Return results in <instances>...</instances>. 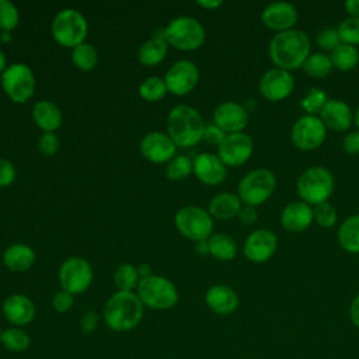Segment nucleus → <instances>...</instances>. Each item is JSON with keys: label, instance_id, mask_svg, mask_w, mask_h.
Masks as SVG:
<instances>
[{"label": "nucleus", "instance_id": "f257e3e1", "mask_svg": "<svg viewBox=\"0 0 359 359\" xmlns=\"http://www.w3.org/2000/svg\"><path fill=\"white\" fill-rule=\"evenodd\" d=\"M269 57L275 67L292 72L303 67L311 53L310 36L302 29H289L272 36L268 46Z\"/></svg>", "mask_w": 359, "mask_h": 359}, {"label": "nucleus", "instance_id": "f03ea898", "mask_svg": "<svg viewBox=\"0 0 359 359\" xmlns=\"http://www.w3.org/2000/svg\"><path fill=\"white\" fill-rule=\"evenodd\" d=\"M144 306L136 292H115L105 303L102 317L107 327L115 332H126L139 325Z\"/></svg>", "mask_w": 359, "mask_h": 359}, {"label": "nucleus", "instance_id": "7ed1b4c3", "mask_svg": "<svg viewBox=\"0 0 359 359\" xmlns=\"http://www.w3.org/2000/svg\"><path fill=\"white\" fill-rule=\"evenodd\" d=\"M205 121L201 112L191 105H177L167 116V133L175 146L188 149L203 139Z\"/></svg>", "mask_w": 359, "mask_h": 359}, {"label": "nucleus", "instance_id": "20e7f679", "mask_svg": "<svg viewBox=\"0 0 359 359\" xmlns=\"http://www.w3.org/2000/svg\"><path fill=\"white\" fill-rule=\"evenodd\" d=\"M335 187L334 177L330 170L323 165H313L304 170L296 182V191L300 201L310 206L327 202Z\"/></svg>", "mask_w": 359, "mask_h": 359}, {"label": "nucleus", "instance_id": "39448f33", "mask_svg": "<svg viewBox=\"0 0 359 359\" xmlns=\"http://www.w3.org/2000/svg\"><path fill=\"white\" fill-rule=\"evenodd\" d=\"M88 22L76 8L60 10L50 24V34L55 42L63 48H76L86 42Z\"/></svg>", "mask_w": 359, "mask_h": 359}, {"label": "nucleus", "instance_id": "423d86ee", "mask_svg": "<svg viewBox=\"0 0 359 359\" xmlns=\"http://www.w3.org/2000/svg\"><path fill=\"white\" fill-rule=\"evenodd\" d=\"M163 36L168 46L180 50H195L205 43L206 32L196 18L181 15L171 20L163 28Z\"/></svg>", "mask_w": 359, "mask_h": 359}, {"label": "nucleus", "instance_id": "0eeeda50", "mask_svg": "<svg viewBox=\"0 0 359 359\" xmlns=\"http://www.w3.org/2000/svg\"><path fill=\"white\" fill-rule=\"evenodd\" d=\"M136 294L144 307L153 310H168L178 302L175 285L170 279L154 273L140 279Z\"/></svg>", "mask_w": 359, "mask_h": 359}, {"label": "nucleus", "instance_id": "6e6552de", "mask_svg": "<svg viewBox=\"0 0 359 359\" xmlns=\"http://www.w3.org/2000/svg\"><path fill=\"white\" fill-rule=\"evenodd\" d=\"M276 188V178L268 168H255L247 172L238 182L237 195L243 205L259 206L265 203Z\"/></svg>", "mask_w": 359, "mask_h": 359}, {"label": "nucleus", "instance_id": "1a4fd4ad", "mask_svg": "<svg viewBox=\"0 0 359 359\" xmlns=\"http://www.w3.org/2000/svg\"><path fill=\"white\" fill-rule=\"evenodd\" d=\"M4 94L15 104H25L35 93V74L25 63H13L0 76Z\"/></svg>", "mask_w": 359, "mask_h": 359}, {"label": "nucleus", "instance_id": "9d476101", "mask_svg": "<svg viewBox=\"0 0 359 359\" xmlns=\"http://www.w3.org/2000/svg\"><path fill=\"white\" fill-rule=\"evenodd\" d=\"M174 224L181 236L192 241L208 240L213 231V217L199 206L188 205L174 216Z\"/></svg>", "mask_w": 359, "mask_h": 359}, {"label": "nucleus", "instance_id": "9b49d317", "mask_svg": "<svg viewBox=\"0 0 359 359\" xmlns=\"http://www.w3.org/2000/svg\"><path fill=\"white\" fill-rule=\"evenodd\" d=\"M57 278L62 290H66L74 296L84 293L90 287L94 272L86 258L70 257L62 262Z\"/></svg>", "mask_w": 359, "mask_h": 359}, {"label": "nucleus", "instance_id": "f8f14e48", "mask_svg": "<svg viewBox=\"0 0 359 359\" xmlns=\"http://www.w3.org/2000/svg\"><path fill=\"white\" fill-rule=\"evenodd\" d=\"M327 137V128L317 115H303L292 126L290 139L296 149L311 151L318 149Z\"/></svg>", "mask_w": 359, "mask_h": 359}, {"label": "nucleus", "instance_id": "ddd939ff", "mask_svg": "<svg viewBox=\"0 0 359 359\" xmlns=\"http://www.w3.org/2000/svg\"><path fill=\"white\" fill-rule=\"evenodd\" d=\"M198 81L199 69L192 60L188 59H181L172 63L164 76L167 91L177 97L189 94L196 87Z\"/></svg>", "mask_w": 359, "mask_h": 359}, {"label": "nucleus", "instance_id": "4468645a", "mask_svg": "<svg viewBox=\"0 0 359 359\" xmlns=\"http://www.w3.org/2000/svg\"><path fill=\"white\" fill-rule=\"evenodd\" d=\"M254 151V143L245 132L226 135L217 147V156L226 167H238L247 163Z\"/></svg>", "mask_w": 359, "mask_h": 359}, {"label": "nucleus", "instance_id": "2eb2a0df", "mask_svg": "<svg viewBox=\"0 0 359 359\" xmlns=\"http://www.w3.org/2000/svg\"><path fill=\"white\" fill-rule=\"evenodd\" d=\"M258 88L265 100L279 102L286 100L292 94L294 88V79L290 72L279 67H272L261 76Z\"/></svg>", "mask_w": 359, "mask_h": 359}, {"label": "nucleus", "instance_id": "dca6fc26", "mask_svg": "<svg viewBox=\"0 0 359 359\" xmlns=\"http://www.w3.org/2000/svg\"><path fill=\"white\" fill-rule=\"evenodd\" d=\"M278 248V237L266 229H257L251 231L243 245L245 258L254 264H264L269 261Z\"/></svg>", "mask_w": 359, "mask_h": 359}, {"label": "nucleus", "instance_id": "f3484780", "mask_svg": "<svg viewBox=\"0 0 359 359\" xmlns=\"http://www.w3.org/2000/svg\"><path fill=\"white\" fill-rule=\"evenodd\" d=\"M139 149L147 161L153 164H163L168 163L175 156L177 146L168 133L153 130L142 137Z\"/></svg>", "mask_w": 359, "mask_h": 359}, {"label": "nucleus", "instance_id": "a211bd4d", "mask_svg": "<svg viewBox=\"0 0 359 359\" xmlns=\"http://www.w3.org/2000/svg\"><path fill=\"white\" fill-rule=\"evenodd\" d=\"M213 123L226 135L243 132L248 125V109L234 101H224L213 111Z\"/></svg>", "mask_w": 359, "mask_h": 359}, {"label": "nucleus", "instance_id": "6ab92c4d", "mask_svg": "<svg viewBox=\"0 0 359 359\" xmlns=\"http://www.w3.org/2000/svg\"><path fill=\"white\" fill-rule=\"evenodd\" d=\"M297 18L299 15L296 7L287 1L269 3L261 13L264 25L272 31H276V34L293 29Z\"/></svg>", "mask_w": 359, "mask_h": 359}, {"label": "nucleus", "instance_id": "aec40b11", "mask_svg": "<svg viewBox=\"0 0 359 359\" xmlns=\"http://www.w3.org/2000/svg\"><path fill=\"white\" fill-rule=\"evenodd\" d=\"M194 175L205 185L215 187L227 177V167L213 153H201L194 158Z\"/></svg>", "mask_w": 359, "mask_h": 359}, {"label": "nucleus", "instance_id": "412c9836", "mask_svg": "<svg viewBox=\"0 0 359 359\" xmlns=\"http://www.w3.org/2000/svg\"><path fill=\"white\" fill-rule=\"evenodd\" d=\"M1 311L6 320L13 327H22L29 324L35 317V304L25 294H11L4 299Z\"/></svg>", "mask_w": 359, "mask_h": 359}, {"label": "nucleus", "instance_id": "4be33fe9", "mask_svg": "<svg viewBox=\"0 0 359 359\" xmlns=\"http://www.w3.org/2000/svg\"><path fill=\"white\" fill-rule=\"evenodd\" d=\"M313 220V206L303 201L289 202L280 213V224L290 233L304 231L311 226Z\"/></svg>", "mask_w": 359, "mask_h": 359}, {"label": "nucleus", "instance_id": "5701e85b", "mask_svg": "<svg viewBox=\"0 0 359 359\" xmlns=\"http://www.w3.org/2000/svg\"><path fill=\"white\" fill-rule=\"evenodd\" d=\"M206 306L219 316L233 314L240 304L238 294L226 285H213L205 293Z\"/></svg>", "mask_w": 359, "mask_h": 359}, {"label": "nucleus", "instance_id": "b1692460", "mask_svg": "<svg viewBox=\"0 0 359 359\" xmlns=\"http://www.w3.org/2000/svg\"><path fill=\"white\" fill-rule=\"evenodd\" d=\"M318 118L325 128L337 132H345L353 122V115L346 102L342 100H328Z\"/></svg>", "mask_w": 359, "mask_h": 359}, {"label": "nucleus", "instance_id": "393cba45", "mask_svg": "<svg viewBox=\"0 0 359 359\" xmlns=\"http://www.w3.org/2000/svg\"><path fill=\"white\" fill-rule=\"evenodd\" d=\"M32 119L35 125L43 130V133L46 132L55 133L62 126V122H63L62 111L59 109V107L48 100H41L34 104Z\"/></svg>", "mask_w": 359, "mask_h": 359}, {"label": "nucleus", "instance_id": "a878e982", "mask_svg": "<svg viewBox=\"0 0 359 359\" xmlns=\"http://www.w3.org/2000/svg\"><path fill=\"white\" fill-rule=\"evenodd\" d=\"M35 262V251L24 243H15L3 252V264L11 272H27Z\"/></svg>", "mask_w": 359, "mask_h": 359}, {"label": "nucleus", "instance_id": "bb28decb", "mask_svg": "<svg viewBox=\"0 0 359 359\" xmlns=\"http://www.w3.org/2000/svg\"><path fill=\"white\" fill-rule=\"evenodd\" d=\"M243 203L238 195L233 192H220L215 195L208 206V212L212 217L219 220H229L238 215Z\"/></svg>", "mask_w": 359, "mask_h": 359}, {"label": "nucleus", "instance_id": "cd10ccee", "mask_svg": "<svg viewBox=\"0 0 359 359\" xmlns=\"http://www.w3.org/2000/svg\"><path fill=\"white\" fill-rule=\"evenodd\" d=\"M167 50L168 43L163 36V29H160V34H154L150 39L143 42V45L139 48L137 59L144 66H156L163 62Z\"/></svg>", "mask_w": 359, "mask_h": 359}, {"label": "nucleus", "instance_id": "c85d7f7f", "mask_svg": "<svg viewBox=\"0 0 359 359\" xmlns=\"http://www.w3.org/2000/svg\"><path fill=\"white\" fill-rule=\"evenodd\" d=\"M337 237L342 250L351 254H359V215L346 217L339 224Z\"/></svg>", "mask_w": 359, "mask_h": 359}, {"label": "nucleus", "instance_id": "c756f323", "mask_svg": "<svg viewBox=\"0 0 359 359\" xmlns=\"http://www.w3.org/2000/svg\"><path fill=\"white\" fill-rule=\"evenodd\" d=\"M209 254L219 261H231L237 255V244L236 241L224 233L212 234L208 238Z\"/></svg>", "mask_w": 359, "mask_h": 359}, {"label": "nucleus", "instance_id": "7c9ffc66", "mask_svg": "<svg viewBox=\"0 0 359 359\" xmlns=\"http://www.w3.org/2000/svg\"><path fill=\"white\" fill-rule=\"evenodd\" d=\"M331 62L334 67L341 72L353 70L359 63V50L356 46L348 43H339L331 53Z\"/></svg>", "mask_w": 359, "mask_h": 359}, {"label": "nucleus", "instance_id": "2f4dec72", "mask_svg": "<svg viewBox=\"0 0 359 359\" xmlns=\"http://www.w3.org/2000/svg\"><path fill=\"white\" fill-rule=\"evenodd\" d=\"M332 69L334 65L331 62V57L324 52L310 53V56L306 59L303 65L304 73L313 79H324L331 73Z\"/></svg>", "mask_w": 359, "mask_h": 359}, {"label": "nucleus", "instance_id": "473e14b6", "mask_svg": "<svg viewBox=\"0 0 359 359\" xmlns=\"http://www.w3.org/2000/svg\"><path fill=\"white\" fill-rule=\"evenodd\" d=\"M114 282L119 292L136 290V287L140 282V275H139L137 266L133 264H129V262L121 264L114 272Z\"/></svg>", "mask_w": 359, "mask_h": 359}, {"label": "nucleus", "instance_id": "72a5a7b5", "mask_svg": "<svg viewBox=\"0 0 359 359\" xmlns=\"http://www.w3.org/2000/svg\"><path fill=\"white\" fill-rule=\"evenodd\" d=\"M72 62L81 72H91L98 62L97 49L88 43L83 42L72 49Z\"/></svg>", "mask_w": 359, "mask_h": 359}, {"label": "nucleus", "instance_id": "f704fd0d", "mask_svg": "<svg viewBox=\"0 0 359 359\" xmlns=\"http://www.w3.org/2000/svg\"><path fill=\"white\" fill-rule=\"evenodd\" d=\"M0 344L10 352H24L28 349L31 338L21 327H10L3 330Z\"/></svg>", "mask_w": 359, "mask_h": 359}, {"label": "nucleus", "instance_id": "c9c22d12", "mask_svg": "<svg viewBox=\"0 0 359 359\" xmlns=\"http://www.w3.org/2000/svg\"><path fill=\"white\" fill-rule=\"evenodd\" d=\"M194 171V160L185 154L174 156L165 167V177L170 181H182L188 178Z\"/></svg>", "mask_w": 359, "mask_h": 359}, {"label": "nucleus", "instance_id": "e433bc0d", "mask_svg": "<svg viewBox=\"0 0 359 359\" xmlns=\"http://www.w3.org/2000/svg\"><path fill=\"white\" fill-rule=\"evenodd\" d=\"M167 93L168 91H167L164 79H160L157 76H150L144 79L139 86L140 97L149 102H156L161 100Z\"/></svg>", "mask_w": 359, "mask_h": 359}, {"label": "nucleus", "instance_id": "4c0bfd02", "mask_svg": "<svg viewBox=\"0 0 359 359\" xmlns=\"http://www.w3.org/2000/svg\"><path fill=\"white\" fill-rule=\"evenodd\" d=\"M328 95L325 94V91H323L318 87H311L307 94L303 97L300 105L304 109L306 115H316L320 114L321 109L324 108V105L328 101Z\"/></svg>", "mask_w": 359, "mask_h": 359}, {"label": "nucleus", "instance_id": "58836bf2", "mask_svg": "<svg viewBox=\"0 0 359 359\" xmlns=\"http://www.w3.org/2000/svg\"><path fill=\"white\" fill-rule=\"evenodd\" d=\"M20 22L17 6L10 0H0V31L11 32Z\"/></svg>", "mask_w": 359, "mask_h": 359}, {"label": "nucleus", "instance_id": "ea45409f", "mask_svg": "<svg viewBox=\"0 0 359 359\" xmlns=\"http://www.w3.org/2000/svg\"><path fill=\"white\" fill-rule=\"evenodd\" d=\"M341 43H348L352 46L359 45V18L348 17L339 22L337 27Z\"/></svg>", "mask_w": 359, "mask_h": 359}, {"label": "nucleus", "instance_id": "a19ab883", "mask_svg": "<svg viewBox=\"0 0 359 359\" xmlns=\"http://www.w3.org/2000/svg\"><path fill=\"white\" fill-rule=\"evenodd\" d=\"M313 216H314V222L320 227H323V229L334 227L337 220H338L337 209L328 201L327 202H321L318 205H314Z\"/></svg>", "mask_w": 359, "mask_h": 359}, {"label": "nucleus", "instance_id": "79ce46f5", "mask_svg": "<svg viewBox=\"0 0 359 359\" xmlns=\"http://www.w3.org/2000/svg\"><path fill=\"white\" fill-rule=\"evenodd\" d=\"M316 43L324 52H332L341 43L337 28L327 27V28H323L321 31H318V34L316 36Z\"/></svg>", "mask_w": 359, "mask_h": 359}, {"label": "nucleus", "instance_id": "37998d69", "mask_svg": "<svg viewBox=\"0 0 359 359\" xmlns=\"http://www.w3.org/2000/svg\"><path fill=\"white\" fill-rule=\"evenodd\" d=\"M60 149V139L53 132L42 133L38 139V150L43 156H55Z\"/></svg>", "mask_w": 359, "mask_h": 359}, {"label": "nucleus", "instance_id": "c03bdc74", "mask_svg": "<svg viewBox=\"0 0 359 359\" xmlns=\"http://www.w3.org/2000/svg\"><path fill=\"white\" fill-rule=\"evenodd\" d=\"M74 304V296L66 290H59L52 297V307L56 313L65 314L67 313Z\"/></svg>", "mask_w": 359, "mask_h": 359}, {"label": "nucleus", "instance_id": "a18cd8bd", "mask_svg": "<svg viewBox=\"0 0 359 359\" xmlns=\"http://www.w3.org/2000/svg\"><path fill=\"white\" fill-rule=\"evenodd\" d=\"M15 180V167L14 164L6 158L0 156V187H8L14 182Z\"/></svg>", "mask_w": 359, "mask_h": 359}, {"label": "nucleus", "instance_id": "49530a36", "mask_svg": "<svg viewBox=\"0 0 359 359\" xmlns=\"http://www.w3.org/2000/svg\"><path fill=\"white\" fill-rule=\"evenodd\" d=\"M224 137H226V133L220 128H217L215 123H212V125H206L202 140H205L206 143H209L212 146L219 147Z\"/></svg>", "mask_w": 359, "mask_h": 359}, {"label": "nucleus", "instance_id": "de8ad7c7", "mask_svg": "<svg viewBox=\"0 0 359 359\" xmlns=\"http://www.w3.org/2000/svg\"><path fill=\"white\" fill-rule=\"evenodd\" d=\"M342 150L346 154H358L359 153V130L349 132L342 139Z\"/></svg>", "mask_w": 359, "mask_h": 359}, {"label": "nucleus", "instance_id": "09e8293b", "mask_svg": "<svg viewBox=\"0 0 359 359\" xmlns=\"http://www.w3.org/2000/svg\"><path fill=\"white\" fill-rule=\"evenodd\" d=\"M238 220L244 224V226H252L254 223H257L258 220V212L257 208L254 206H248V205H243L238 215H237Z\"/></svg>", "mask_w": 359, "mask_h": 359}, {"label": "nucleus", "instance_id": "8fccbe9b", "mask_svg": "<svg viewBox=\"0 0 359 359\" xmlns=\"http://www.w3.org/2000/svg\"><path fill=\"white\" fill-rule=\"evenodd\" d=\"M97 324H98V316H97V313L95 311H93V310H88V311H86L83 316H81V318H80V330L83 331V332H93L94 331V328L97 327Z\"/></svg>", "mask_w": 359, "mask_h": 359}, {"label": "nucleus", "instance_id": "3c124183", "mask_svg": "<svg viewBox=\"0 0 359 359\" xmlns=\"http://www.w3.org/2000/svg\"><path fill=\"white\" fill-rule=\"evenodd\" d=\"M349 318L355 327L359 328V293L353 297L349 306Z\"/></svg>", "mask_w": 359, "mask_h": 359}, {"label": "nucleus", "instance_id": "603ef678", "mask_svg": "<svg viewBox=\"0 0 359 359\" xmlns=\"http://www.w3.org/2000/svg\"><path fill=\"white\" fill-rule=\"evenodd\" d=\"M344 7L349 17H358L359 18V0H346L344 3Z\"/></svg>", "mask_w": 359, "mask_h": 359}, {"label": "nucleus", "instance_id": "864d4df0", "mask_svg": "<svg viewBox=\"0 0 359 359\" xmlns=\"http://www.w3.org/2000/svg\"><path fill=\"white\" fill-rule=\"evenodd\" d=\"M196 4L205 10H215L223 4L222 0H198Z\"/></svg>", "mask_w": 359, "mask_h": 359}, {"label": "nucleus", "instance_id": "5fc2aeb1", "mask_svg": "<svg viewBox=\"0 0 359 359\" xmlns=\"http://www.w3.org/2000/svg\"><path fill=\"white\" fill-rule=\"evenodd\" d=\"M195 251L199 255H208L209 254V247H208V240H202V241H196L195 243Z\"/></svg>", "mask_w": 359, "mask_h": 359}, {"label": "nucleus", "instance_id": "6e6d98bb", "mask_svg": "<svg viewBox=\"0 0 359 359\" xmlns=\"http://www.w3.org/2000/svg\"><path fill=\"white\" fill-rule=\"evenodd\" d=\"M137 271H139L140 279H142V278H147V276L153 275V273H151V266H150L149 264H146V262H143V264L137 265Z\"/></svg>", "mask_w": 359, "mask_h": 359}, {"label": "nucleus", "instance_id": "4d7b16f0", "mask_svg": "<svg viewBox=\"0 0 359 359\" xmlns=\"http://www.w3.org/2000/svg\"><path fill=\"white\" fill-rule=\"evenodd\" d=\"M6 67H7V60H6L3 50H0V74L6 70Z\"/></svg>", "mask_w": 359, "mask_h": 359}, {"label": "nucleus", "instance_id": "13d9d810", "mask_svg": "<svg viewBox=\"0 0 359 359\" xmlns=\"http://www.w3.org/2000/svg\"><path fill=\"white\" fill-rule=\"evenodd\" d=\"M0 41L1 42H10L11 41V32H1L0 34Z\"/></svg>", "mask_w": 359, "mask_h": 359}, {"label": "nucleus", "instance_id": "bf43d9fd", "mask_svg": "<svg viewBox=\"0 0 359 359\" xmlns=\"http://www.w3.org/2000/svg\"><path fill=\"white\" fill-rule=\"evenodd\" d=\"M353 123L356 125V128L359 129V107L356 108V111H355V115H353Z\"/></svg>", "mask_w": 359, "mask_h": 359}, {"label": "nucleus", "instance_id": "052dcab7", "mask_svg": "<svg viewBox=\"0 0 359 359\" xmlns=\"http://www.w3.org/2000/svg\"><path fill=\"white\" fill-rule=\"evenodd\" d=\"M1 332H3V330H1V325H0V338H1Z\"/></svg>", "mask_w": 359, "mask_h": 359}]
</instances>
